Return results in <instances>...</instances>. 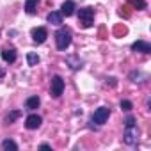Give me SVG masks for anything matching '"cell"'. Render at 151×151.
Wrapping results in <instances>:
<instances>
[{
	"instance_id": "cell-1",
	"label": "cell",
	"mask_w": 151,
	"mask_h": 151,
	"mask_svg": "<svg viewBox=\"0 0 151 151\" xmlns=\"http://www.w3.org/2000/svg\"><path fill=\"white\" fill-rule=\"evenodd\" d=\"M123 140L128 146H135L139 140V128H137V121L133 116H128L124 119V133H123Z\"/></svg>"
},
{
	"instance_id": "cell-2",
	"label": "cell",
	"mask_w": 151,
	"mask_h": 151,
	"mask_svg": "<svg viewBox=\"0 0 151 151\" xmlns=\"http://www.w3.org/2000/svg\"><path fill=\"white\" fill-rule=\"evenodd\" d=\"M71 41H73V34H71V30L68 27H60L55 32V45H57L59 50H62V52L68 50L69 45H71Z\"/></svg>"
},
{
	"instance_id": "cell-3",
	"label": "cell",
	"mask_w": 151,
	"mask_h": 151,
	"mask_svg": "<svg viewBox=\"0 0 151 151\" xmlns=\"http://www.w3.org/2000/svg\"><path fill=\"white\" fill-rule=\"evenodd\" d=\"M78 23H80L84 29L93 27V23H94V9H91V7H82V9H78Z\"/></svg>"
},
{
	"instance_id": "cell-4",
	"label": "cell",
	"mask_w": 151,
	"mask_h": 151,
	"mask_svg": "<svg viewBox=\"0 0 151 151\" xmlns=\"http://www.w3.org/2000/svg\"><path fill=\"white\" fill-rule=\"evenodd\" d=\"M109 116H110V109L109 107H100V109L94 110V114L91 117V123H96L98 126H101L109 121Z\"/></svg>"
},
{
	"instance_id": "cell-5",
	"label": "cell",
	"mask_w": 151,
	"mask_h": 151,
	"mask_svg": "<svg viewBox=\"0 0 151 151\" xmlns=\"http://www.w3.org/2000/svg\"><path fill=\"white\" fill-rule=\"evenodd\" d=\"M64 80L62 77H59V75H55V77H52V86H50V94L53 98H59L62 93H64Z\"/></svg>"
},
{
	"instance_id": "cell-6",
	"label": "cell",
	"mask_w": 151,
	"mask_h": 151,
	"mask_svg": "<svg viewBox=\"0 0 151 151\" xmlns=\"http://www.w3.org/2000/svg\"><path fill=\"white\" fill-rule=\"evenodd\" d=\"M30 36H32V41H34V43L43 45V43L46 41V37H48V30H46L45 27H36V29H32Z\"/></svg>"
},
{
	"instance_id": "cell-7",
	"label": "cell",
	"mask_w": 151,
	"mask_h": 151,
	"mask_svg": "<svg viewBox=\"0 0 151 151\" xmlns=\"http://www.w3.org/2000/svg\"><path fill=\"white\" fill-rule=\"evenodd\" d=\"M41 123H43L41 116H37V114H30V116L25 119V128H27V130H37V128L41 126Z\"/></svg>"
},
{
	"instance_id": "cell-8",
	"label": "cell",
	"mask_w": 151,
	"mask_h": 151,
	"mask_svg": "<svg viewBox=\"0 0 151 151\" xmlns=\"http://www.w3.org/2000/svg\"><path fill=\"white\" fill-rule=\"evenodd\" d=\"M66 64H68L73 71H78V69H82L84 60H82L78 55H68V57H66Z\"/></svg>"
},
{
	"instance_id": "cell-9",
	"label": "cell",
	"mask_w": 151,
	"mask_h": 151,
	"mask_svg": "<svg viewBox=\"0 0 151 151\" xmlns=\"http://www.w3.org/2000/svg\"><path fill=\"white\" fill-rule=\"evenodd\" d=\"M132 52H139V53H151V45H149L147 41L139 39V41H135V43L132 45Z\"/></svg>"
},
{
	"instance_id": "cell-10",
	"label": "cell",
	"mask_w": 151,
	"mask_h": 151,
	"mask_svg": "<svg viewBox=\"0 0 151 151\" xmlns=\"http://www.w3.org/2000/svg\"><path fill=\"white\" fill-rule=\"evenodd\" d=\"M75 9H77V6H75L73 0H66V2H62V6H60V14L62 16H71L75 13Z\"/></svg>"
},
{
	"instance_id": "cell-11",
	"label": "cell",
	"mask_w": 151,
	"mask_h": 151,
	"mask_svg": "<svg viewBox=\"0 0 151 151\" xmlns=\"http://www.w3.org/2000/svg\"><path fill=\"white\" fill-rule=\"evenodd\" d=\"M0 55H2L4 62H7V64H13L16 60V50L14 48H4L2 52H0Z\"/></svg>"
},
{
	"instance_id": "cell-12",
	"label": "cell",
	"mask_w": 151,
	"mask_h": 151,
	"mask_svg": "<svg viewBox=\"0 0 151 151\" xmlns=\"http://www.w3.org/2000/svg\"><path fill=\"white\" fill-rule=\"evenodd\" d=\"M62 14H60V11H52L48 16H46V20H48V23H52V25H62Z\"/></svg>"
},
{
	"instance_id": "cell-13",
	"label": "cell",
	"mask_w": 151,
	"mask_h": 151,
	"mask_svg": "<svg viewBox=\"0 0 151 151\" xmlns=\"http://www.w3.org/2000/svg\"><path fill=\"white\" fill-rule=\"evenodd\" d=\"M39 105H41V100L37 96H30L25 101V109L27 110H36V109H39Z\"/></svg>"
},
{
	"instance_id": "cell-14",
	"label": "cell",
	"mask_w": 151,
	"mask_h": 151,
	"mask_svg": "<svg viewBox=\"0 0 151 151\" xmlns=\"http://www.w3.org/2000/svg\"><path fill=\"white\" fill-rule=\"evenodd\" d=\"M37 4H39V0H27L25 2V13L27 14H36Z\"/></svg>"
},
{
	"instance_id": "cell-15",
	"label": "cell",
	"mask_w": 151,
	"mask_h": 151,
	"mask_svg": "<svg viewBox=\"0 0 151 151\" xmlns=\"http://www.w3.org/2000/svg\"><path fill=\"white\" fill-rule=\"evenodd\" d=\"M20 116H22V110H11V112L4 117V123H6V124H13Z\"/></svg>"
},
{
	"instance_id": "cell-16",
	"label": "cell",
	"mask_w": 151,
	"mask_h": 151,
	"mask_svg": "<svg viewBox=\"0 0 151 151\" xmlns=\"http://www.w3.org/2000/svg\"><path fill=\"white\" fill-rule=\"evenodd\" d=\"M2 149H6V151H9V149L16 151L18 149V144L14 140H11V139H6V140H2Z\"/></svg>"
},
{
	"instance_id": "cell-17",
	"label": "cell",
	"mask_w": 151,
	"mask_h": 151,
	"mask_svg": "<svg viewBox=\"0 0 151 151\" xmlns=\"http://www.w3.org/2000/svg\"><path fill=\"white\" fill-rule=\"evenodd\" d=\"M27 62H29V66H37L39 55H37L36 52H29V53H27Z\"/></svg>"
},
{
	"instance_id": "cell-18",
	"label": "cell",
	"mask_w": 151,
	"mask_h": 151,
	"mask_svg": "<svg viewBox=\"0 0 151 151\" xmlns=\"http://www.w3.org/2000/svg\"><path fill=\"white\" fill-rule=\"evenodd\" d=\"M128 2H130L135 9H139V11H142V9H146V7H147L146 0H128Z\"/></svg>"
},
{
	"instance_id": "cell-19",
	"label": "cell",
	"mask_w": 151,
	"mask_h": 151,
	"mask_svg": "<svg viewBox=\"0 0 151 151\" xmlns=\"http://www.w3.org/2000/svg\"><path fill=\"white\" fill-rule=\"evenodd\" d=\"M130 78H132V82H135V84H137V82H140L139 78H144V80H146L147 77H146V75H142L140 71H132V73H130Z\"/></svg>"
},
{
	"instance_id": "cell-20",
	"label": "cell",
	"mask_w": 151,
	"mask_h": 151,
	"mask_svg": "<svg viewBox=\"0 0 151 151\" xmlns=\"http://www.w3.org/2000/svg\"><path fill=\"white\" fill-rule=\"evenodd\" d=\"M121 109H123L124 112H130V110L133 109V103L128 101V100H121Z\"/></svg>"
},
{
	"instance_id": "cell-21",
	"label": "cell",
	"mask_w": 151,
	"mask_h": 151,
	"mask_svg": "<svg viewBox=\"0 0 151 151\" xmlns=\"http://www.w3.org/2000/svg\"><path fill=\"white\" fill-rule=\"evenodd\" d=\"M107 84H110L112 87H116V86H117V80H116L114 77H110V78H107Z\"/></svg>"
},
{
	"instance_id": "cell-22",
	"label": "cell",
	"mask_w": 151,
	"mask_h": 151,
	"mask_svg": "<svg viewBox=\"0 0 151 151\" xmlns=\"http://www.w3.org/2000/svg\"><path fill=\"white\" fill-rule=\"evenodd\" d=\"M39 147H41V149H52V146H50V144H41Z\"/></svg>"
},
{
	"instance_id": "cell-23",
	"label": "cell",
	"mask_w": 151,
	"mask_h": 151,
	"mask_svg": "<svg viewBox=\"0 0 151 151\" xmlns=\"http://www.w3.org/2000/svg\"><path fill=\"white\" fill-rule=\"evenodd\" d=\"M4 75H6V71H4L2 68H0V78H4Z\"/></svg>"
}]
</instances>
